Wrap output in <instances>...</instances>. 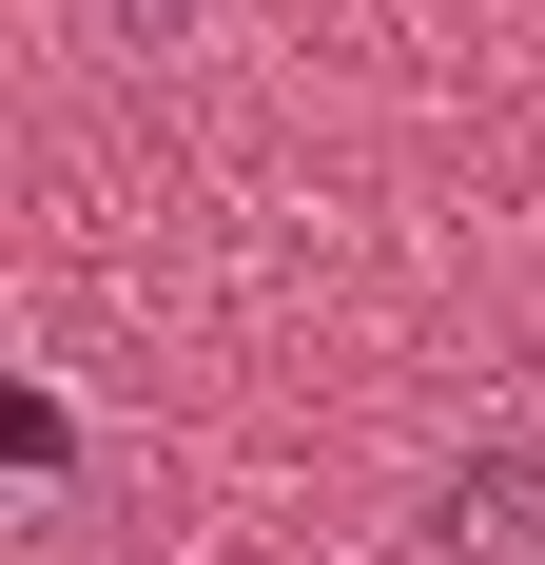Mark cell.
Here are the masks:
<instances>
[{
	"instance_id": "7a4b0ae2",
	"label": "cell",
	"mask_w": 545,
	"mask_h": 565,
	"mask_svg": "<svg viewBox=\"0 0 545 565\" xmlns=\"http://www.w3.org/2000/svg\"><path fill=\"white\" fill-rule=\"evenodd\" d=\"M0 449H20V508H58V468H78V409L20 371V409H0Z\"/></svg>"
},
{
	"instance_id": "6da1fadb",
	"label": "cell",
	"mask_w": 545,
	"mask_h": 565,
	"mask_svg": "<svg viewBox=\"0 0 545 565\" xmlns=\"http://www.w3.org/2000/svg\"><path fill=\"white\" fill-rule=\"evenodd\" d=\"M429 565H545V449H526V429L429 488Z\"/></svg>"
}]
</instances>
